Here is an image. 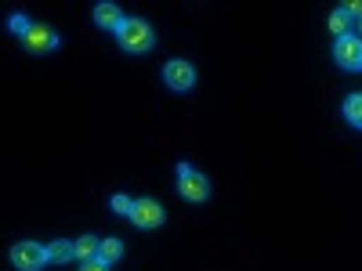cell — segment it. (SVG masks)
<instances>
[{
    "mask_svg": "<svg viewBox=\"0 0 362 271\" xmlns=\"http://www.w3.org/2000/svg\"><path fill=\"white\" fill-rule=\"evenodd\" d=\"M116 40L124 44V51H131V54H145V51H153V44H156L153 29H148L141 18H124V25L116 29Z\"/></svg>",
    "mask_w": 362,
    "mask_h": 271,
    "instance_id": "cell-1",
    "label": "cell"
},
{
    "mask_svg": "<svg viewBox=\"0 0 362 271\" xmlns=\"http://www.w3.org/2000/svg\"><path fill=\"white\" fill-rule=\"evenodd\" d=\"M177 188H181V195H185L189 203H203L210 195V181L203 174H196L189 163H177Z\"/></svg>",
    "mask_w": 362,
    "mask_h": 271,
    "instance_id": "cell-2",
    "label": "cell"
},
{
    "mask_svg": "<svg viewBox=\"0 0 362 271\" xmlns=\"http://www.w3.org/2000/svg\"><path fill=\"white\" fill-rule=\"evenodd\" d=\"M11 264H15L18 271H40V267L47 264V250L37 246V243H18V246L11 250Z\"/></svg>",
    "mask_w": 362,
    "mask_h": 271,
    "instance_id": "cell-3",
    "label": "cell"
},
{
    "mask_svg": "<svg viewBox=\"0 0 362 271\" xmlns=\"http://www.w3.org/2000/svg\"><path fill=\"white\" fill-rule=\"evenodd\" d=\"M131 221H134L138 228H160V224H163V206H160L156 199H134Z\"/></svg>",
    "mask_w": 362,
    "mask_h": 271,
    "instance_id": "cell-4",
    "label": "cell"
},
{
    "mask_svg": "<svg viewBox=\"0 0 362 271\" xmlns=\"http://www.w3.org/2000/svg\"><path fill=\"white\" fill-rule=\"evenodd\" d=\"M22 44L25 51H33V54H44V51H54L58 47V33L47 25H29L25 33H22Z\"/></svg>",
    "mask_w": 362,
    "mask_h": 271,
    "instance_id": "cell-5",
    "label": "cell"
},
{
    "mask_svg": "<svg viewBox=\"0 0 362 271\" xmlns=\"http://www.w3.org/2000/svg\"><path fill=\"white\" fill-rule=\"evenodd\" d=\"M334 58H337V66H344L348 73L362 69V40L358 37H341L337 47H334Z\"/></svg>",
    "mask_w": 362,
    "mask_h": 271,
    "instance_id": "cell-6",
    "label": "cell"
},
{
    "mask_svg": "<svg viewBox=\"0 0 362 271\" xmlns=\"http://www.w3.org/2000/svg\"><path fill=\"white\" fill-rule=\"evenodd\" d=\"M163 80H167L170 90H192L196 69L189 62H181V58H174V62H167V69H163Z\"/></svg>",
    "mask_w": 362,
    "mask_h": 271,
    "instance_id": "cell-7",
    "label": "cell"
},
{
    "mask_svg": "<svg viewBox=\"0 0 362 271\" xmlns=\"http://www.w3.org/2000/svg\"><path fill=\"white\" fill-rule=\"evenodd\" d=\"M95 22H98L102 29H112V33H116V29L124 25V15H119L116 4H98V8H95Z\"/></svg>",
    "mask_w": 362,
    "mask_h": 271,
    "instance_id": "cell-8",
    "label": "cell"
},
{
    "mask_svg": "<svg viewBox=\"0 0 362 271\" xmlns=\"http://www.w3.org/2000/svg\"><path fill=\"white\" fill-rule=\"evenodd\" d=\"M98 243H102V239H95V235H80L76 243H73V257H80L83 264L87 260H98Z\"/></svg>",
    "mask_w": 362,
    "mask_h": 271,
    "instance_id": "cell-9",
    "label": "cell"
},
{
    "mask_svg": "<svg viewBox=\"0 0 362 271\" xmlns=\"http://www.w3.org/2000/svg\"><path fill=\"white\" fill-rule=\"evenodd\" d=\"M119 257H124V243H119V239H105V243H98V260L102 264H116Z\"/></svg>",
    "mask_w": 362,
    "mask_h": 271,
    "instance_id": "cell-10",
    "label": "cell"
},
{
    "mask_svg": "<svg viewBox=\"0 0 362 271\" xmlns=\"http://www.w3.org/2000/svg\"><path fill=\"white\" fill-rule=\"evenodd\" d=\"M44 250H47V260H54V264H62V260L73 257V243H62V239H54V243L44 246Z\"/></svg>",
    "mask_w": 362,
    "mask_h": 271,
    "instance_id": "cell-11",
    "label": "cell"
},
{
    "mask_svg": "<svg viewBox=\"0 0 362 271\" xmlns=\"http://www.w3.org/2000/svg\"><path fill=\"white\" fill-rule=\"evenodd\" d=\"M344 119H348L351 127H362V95H351L344 102Z\"/></svg>",
    "mask_w": 362,
    "mask_h": 271,
    "instance_id": "cell-12",
    "label": "cell"
},
{
    "mask_svg": "<svg viewBox=\"0 0 362 271\" xmlns=\"http://www.w3.org/2000/svg\"><path fill=\"white\" fill-rule=\"evenodd\" d=\"M348 25H351V18H348L344 11H334V15H329V29L337 33V40H341V37H348Z\"/></svg>",
    "mask_w": 362,
    "mask_h": 271,
    "instance_id": "cell-13",
    "label": "cell"
},
{
    "mask_svg": "<svg viewBox=\"0 0 362 271\" xmlns=\"http://www.w3.org/2000/svg\"><path fill=\"white\" fill-rule=\"evenodd\" d=\"M116 214H124V217H131V206H134V199H127V195H112V203H109Z\"/></svg>",
    "mask_w": 362,
    "mask_h": 271,
    "instance_id": "cell-14",
    "label": "cell"
},
{
    "mask_svg": "<svg viewBox=\"0 0 362 271\" xmlns=\"http://www.w3.org/2000/svg\"><path fill=\"white\" fill-rule=\"evenodd\" d=\"M341 11H344L348 18H362V0H348V4H344Z\"/></svg>",
    "mask_w": 362,
    "mask_h": 271,
    "instance_id": "cell-15",
    "label": "cell"
},
{
    "mask_svg": "<svg viewBox=\"0 0 362 271\" xmlns=\"http://www.w3.org/2000/svg\"><path fill=\"white\" fill-rule=\"evenodd\" d=\"M8 25L15 29V33H18V37H22V33H25V29H29V22H25L22 15H11V22H8Z\"/></svg>",
    "mask_w": 362,
    "mask_h": 271,
    "instance_id": "cell-16",
    "label": "cell"
},
{
    "mask_svg": "<svg viewBox=\"0 0 362 271\" xmlns=\"http://www.w3.org/2000/svg\"><path fill=\"white\" fill-rule=\"evenodd\" d=\"M80 271H109V264H102V260H87Z\"/></svg>",
    "mask_w": 362,
    "mask_h": 271,
    "instance_id": "cell-17",
    "label": "cell"
},
{
    "mask_svg": "<svg viewBox=\"0 0 362 271\" xmlns=\"http://www.w3.org/2000/svg\"><path fill=\"white\" fill-rule=\"evenodd\" d=\"M358 29H362V25H358Z\"/></svg>",
    "mask_w": 362,
    "mask_h": 271,
    "instance_id": "cell-18",
    "label": "cell"
}]
</instances>
